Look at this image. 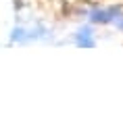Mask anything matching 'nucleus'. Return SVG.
<instances>
[{"label": "nucleus", "mask_w": 123, "mask_h": 123, "mask_svg": "<svg viewBox=\"0 0 123 123\" xmlns=\"http://www.w3.org/2000/svg\"><path fill=\"white\" fill-rule=\"evenodd\" d=\"M115 15H119V6H113L109 11H92L90 19L94 23H109V21L115 19Z\"/></svg>", "instance_id": "f257e3e1"}, {"label": "nucleus", "mask_w": 123, "mask_h": 123, "mask_svg": "<svg viewBox=\"0 0 123 123\" xmlns=\"http://www.w3.org/2000/svg\"><path fill=\"white\" fill-rule=\"evenodd\" d=\"M77 44L84 46V48H94V40H92V29H90V27L79 29V33H77Z\"/></svg>", "instance_id": "f03ea898"}, {"label": "nucleus", "mask_w": 123, "mask_h": 123, "mask_svg": "<svg viewBox=\"0 0 123 123\" xmlns=\"http://www.w3.org/2000/svg\"><path fill=\"white\" fill-rule=\"evenodd\" d=\"M13 40L15 42H23V40H25V31H23V29H15L13 31Z\"/></svg>", "instance_id": "7ed1b4c3"}, {"label": "nucleus", "mask_w": 123, "mask_h": 123, "mask_svg": "<svg viewBox=\"0 0 123 123\" xmlns=\"http://www.w3.org/2000/svg\"><path fill=\"white\" fill-rule=\"evenodd\" d=\"M117 27H119V29H123V21H117Z\"/></svg>", "instance_id": "20e7f679"}]
</instances>
